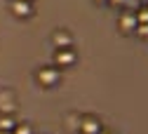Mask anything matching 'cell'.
<instances>
[{"label":"cell","mask_w":148,"mask_h":134,"mask_svg":"<svg viewBox=\"0 0 148 134\" xmlns=\"http://www.w3.org/2000/svg\"><path fill=\"white\" fill-rule=\"evenodd\" d=\"M12 134H33V129H31V125H19V122H16V127L12 129Z\"/></svg>","instance_id":"obj_9"},{"label":"cell","mask_w":148,"mask_h":134,"mask_svg":"<svg viewBox=\"0 0 148 134\" xmlns=\"http://www.w3.org/2000/svg\"><path fill=\"white\" fill-rule=\"evenodd\" d=\"M103 127H101V120L94 118V115H85L80 118V125H78V132L80 134H99Z\"/></svg>","instance_id":"obj_2"},{"label":"cell","mask_w":148,"mask_h":134,"mask_svg":"<svg viewBox=\"0 0 148 134\" xmlns=\"http://www.w3.org/2000/svg\"><path fill=\"white\" fill-rule=\"evenodd\" d=\"M59 78H61V73H59V68H54V66H42L38 71V82L42 87H54L59 82Z\"/></svg>","instance_id":"obj_1"},{"label":"cell","mask_w":148,"mask_h":134,"mask_svg":"<svg viewBox=\"0 0 148 134\" xmlns=\"http://www.w3.org/2000/svg\"><path fill=\"white\" fill-rule=\"evenodd\" d=\"M12 14L19 16V19H26L33 14V3H26V0H14L12 3Z\"/></svg>","instance_id":"obj_5"},{"label":"cell","mask_w":148,"mask_h":134,"mask_svg":"<svg viewBox=\"0 0 148 134\" xmlns=\"http://www.w3.org/2000/svg\"><path fill=\"white\" fill-rule=\"evenodd\" d=\"M118 26H120V31H125V33H134L136 26H139V21H136V12H122Z\"/></svg>","instance_id":"obj_4"},{"label":"cell","mask_w":148,"mask_h":134,"mask_svg":"<svg viewBox=\"0 0 148 134\" xmlns=\"http://www.w3.org/2000/svg\"><path fill=\"white\" fill-rule=\"evenodd\" d=\"M136 21L139 24H148V7H139L136 10Z\"/></svg>","instance_id":"obj_8"},{"label":"cell","mask_w":148,"mask_h":134,"mask_svg":"<svg viewBox=\"0 0 148 134\" xmlns=\"http://www.w3.org/2000/svg\"><path fill=\"white\" fill-rule=\"evenodd\" d=\"M26 3H33V0H26Z\"/></svg>","instance_id":"obj_16"},{"label":"cell","mask_w":148,"mask_h":134,"mask_svg":"<svg viewBox=\"0 0 148 134\" xmlns=\"http://www.w3.org/2000/svg\"><path fill=\"white\" fill-rule=\"evenodd\" d=\"M94 3H108V0H94Z\"/></svg>","instance_id":"obj_14"},{"label":"cell","mask_w":148,"mask_h":134,"mask_svg":"<svg viewBox=\"0 0 148 134\" xmlns=\"http://www.w3.org/2000/svg\"><path fill=\"white\" fill-rule=\"evenodd\" d=\"M99 134H115V132H108V129H101Z\"/></svg>","instance_id":"obj_13"},{"label":"cell","mask_w":148,"mask_h":134,"mask_svg":"<svg viewBox=\"0 0 148 134\" xmlns=\"http://www.w3.org/2000/svg\"><path fill=\"white\" fill-rule=\"evenodd\" d=\"M146 7H148V5H146Z\"/></svg>","instance_id":"obj_17"},{"label":"cell","mask_w":148,"mask_h":134,"mask_svg":"<svg viewBox=\"0 0 148 134\" xmlns=\"http://www.w3.org/2000/svg\"><path fill=\"white\" fill-rule=\"evenodd\" d=\"M78 125H80V115H68V127L71 129H78Z\"/></svg>","instance_id":"obj_10"},{"label":"cell","mask_w":148,"mask_h":134,"mask_svg":"<svg viewBox=\"0 0 148 134\" xmlns=\"http://www.w3.org/2000/svg\"><path fill=\"white\" fill-rule=\"evenodd\" d=\"M54 45H57V49H64V47H71L73 45V38L68 31H57L54 33Z\"/></svg>","instance_id":"obj_6"},{"label":"cell","mask_w":148,"mask_h":134,"mask_svg":"<svg viewBox=\"0 0 148 134\" xmlns=\"http://www.w3.org/2000/svg\"><path fill=\"white\" fill-rule=\"evenodd\" d=\"M136 33H139L141 38H148V24H139V26H136Z\"/></svg>","instance_id":"obj_11"},{"label":"cell","mask_w":148,"mask_h":134,"mask_svg":"<svg viewBox=\"0 0 148 134\" xmlns=\"http://www.w3.org/2000/svg\"><path fill=\"white\" fill-rule=\"evenodd\" d=\"M75 52H73L71 47H64V49H57V54H54V61H57V66L59 68H68V66H73L75 64Z\"/></svg>","instance_id":"obj_3"},{"label":"cell","mask_w":148,"mask_h":134,"mask_svg":"<svg viewBox=\"0 0 148 134\" xmlns=\"http://www.w3.org/2000/svg\"><path fill=\"white\" fill-rule=\"evenodd\" d=\"M0 134H12V132H3V129H0Z\"/></svg>","instance_id":"obj_15"},{"label":"cell","mask_w":148,"mask_h":134,"mask_svg":"<svg viewBox=\"0 0 148 134\" xmlns=\"http://www.w3.org/2000/svg\"><path fill=\"white\" fill-rule=\"evenodd\" d=\"M108 3H113V5H118V7H120V5H127V0H108Z\"/></svg>","instance_id":"obj_12"},{"label":"cell","mask_w":148,"mask_h":134,"mask_svg":"<svg viewBox=\"0 0 148 134\" xmlns=\"http://www.w3.org/2000/svg\"><path fill=\"white\" fill-rule=\"evenodd\" d=\"M16 127V120L12 115H7V113H0V129L3 132H12Z\"/></svg>","instance_id":"obj_7"}]
</instances>
